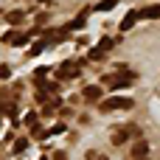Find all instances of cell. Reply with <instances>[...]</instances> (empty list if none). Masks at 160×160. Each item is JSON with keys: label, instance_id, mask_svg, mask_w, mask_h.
Returning a JSON list of instances; mask_svg holds the SVG:
<instances>
[{"label": "cell", "instance_id": "1", "mask_svg": "<svg viewBox=\"0 0 160 160\" xmlns=\"http://www.w3.org/2000/svg\"><path fill=\"white\" fill-rule=\"evenodd\" d=\"M135 82V73H115V76H107L104 79V84L110 87V90H121V87H127V84H132Z\"/></svg>", "mask_w": 160, "mask_h": 160}, {"label": "cell", "instance_id": "2", "mask_svg": "<svg viewBox=\"0 0 160 160\" xmlns=\"http://www.w3.org/2000/svg\"><path fill=\"white\" fill-rule=\"evenodd\" d=\"M129 107H132V98H127V96H112V98L101 101V110H104V112H112V110H129Z\"/></svg>", "mask_w": 160, "mask_h": 160}, {"label": "cell", "instance_id": "3", "mask_svg": "<svg viewBox=\"0 0 160 160\" xmlns=\"http://www.w3.org/2000/svg\"><path fill=\"white\" fill-rule=\"evenodd\" d=\"M82 73V62H76V59H68V62H62L59 65V79H76Z\"/></svg>", "mask_w": 160, "mask_h": 160}, {"label": "cell", "instance_id": "4", "mask_svg": "<svg viewBox=\"0 0 160 160\" xmlns=\"http://www.w3.org/2000/svg\"><path fill=\"white\" fill-rule=\"evenodd\" d=\"M110 48H112V39H110V37H104V39H101V42H98V45H96V48L90 51V59H93V62H98V59H104Z\"/></svg>", "mask_w": 160, "mask_h": 160}, {"label": "cell", "instance_id": "5", "mask_svg": "<svg viewBox=\"0 0 160 160\" xmlns=\"http://www.w3.org/2000/svg\"><path fill=\"white\" fill-rule=\"evenodd\" d=\"M138 20H141V11H129V14L121 20V31H129V28H132Z\"/></svg>", "mask_w": 160, "mask_h": 160}, {"label": "cell", "instance_id": "6", "mask_svg": "<svg viewBox=\"0 0 160 160\" xmlns=\"http://www.w3.org/2000/svg\"><path fill=\"white\" fill-rule=\"evenodd\" d=\"M146 155H149V141L132 143V158H146Z\"/></svg>", "mask_w": 160, "mask_h": 160}, {"label": "cell", "instance_id": "7", "mask_svg": "<svg viewBox=\"0 0 160 160\" xmlns=\"http://www.w3.org/2000/svg\"><path fill=\"white\" fill-rule=\"evenodd\" d=\"M82 96H84L87 101H98V96H101V87H98V84H90V87H84V90H82Z\"/></svg>", "mask_w": 160, "mask_h": 160}, {"label": "cell", "instance_id": "8", "mask_svg": "<svg viewBox=\"0 0 160 160\" xmlns=\"http://www.w3.org/2000/svg\"><path fill=\"white\" fill-rule=\"evenodd\" d=\"M129 132H132V129H115V132H112V143H115V146H124V143L129 141Z\"/></svg>", "mask_w": 160, "mask_h": 160}, {"label": "cell", "instance_id": "9", "mask_svg": "<svg viewBox=\"0 0 160 160\" xmlns=\"http://www.w3.org/2000/svg\"><path fill=\"white\" fill-rule=\"evenodd\" d=\"M141 17H146V20H160V6H149V8H143Z\"/></svg>", "mask_w": 160, "mask_h": 160}, {"label": "cell", "instance_id": "10", "mask_svg": "<svg viewBox=\"0 0 160 160\" xmlns=\"http://www.w3.org/2000/svg\"><path fill=\"white\" fill-rule=\"evenodd\" d=\"M62 132H65V124H53V127H51V129H45L39 138H51V135H62Z\"/></svg>", "mask_w": 160, "mask_h": 160}, {"label": "cell", "instance_id": "11", "mask_svg": "<svg viewBox=\"0 0 160 160\" xmlns=\"http://www.w3.org/2000/svg\"><path fill=\"white\" fill-rule=\"evenodd\" d=\"M115 6H118V0H101V3L93 6V8H96V11H112Z\"/></svg>", "mask_w": 160, "mask_h": 160}, {"label": "cell", "instance_id": "12", "mask_svg": "<svg viewBox=\"0 0 160 160\" xmlns=\"http://www.w3.org/2000/svg\"><path fill=\"white\" fill-rule=\"evenodd\" d=\"M22 17H25L22 11H8V22H11V25H17V22H22Z\"/></svg>", "mask_w": 160, "mask_h": 160}, {"label": "cell", "instance_id": "13", "mask_svg": "<svg viewBox=\"0 0 160 160\" xmlns=\"http://www.w3.org/2000/svg\"><path fill=\"white\" fill-rule=\"evenodd\" d=\"M65 28H68V31H73V28H84V14H82V17H76L73 22H68Z\"/></svg>", "mask_w": 160, "mask_h": 160}, {"label": "cell", "instance_id": "14", "mask_svg": "<svg viewBox=\"0 0 160 160\" xmlns=\"http://www.w3.org/2000/svg\"><path fill=\"white\" fill-rule=\"evenodd\" d=\"M45 73H48V68H37V73H34V82L39 84V82H45Z\"/></svg>", "mask_w": 160, "mask_h": 160}, {"label": "cell", "instance_id": "15", "mask_svg": "<svg viewBox=\"0 0 160 160\" xmlns=\"http://www.w3.org/2000/svg\"><path fill=\"white\" fill-rule=\"evenodd\" d=\"M25 149H28V141H17L14 143V155H22Z\"/></svg>", "mask_w": 160, "mask_h": 160}, {"label": "cell", "instance_id": "16", "mask_svg": "<svg viewBox=\"0 0 160 160\" xmlns=\"http://www.w3.org/2000/svg\"><path fill=\"white\" fill-rule=\"evenodd\" d=\"M37 121H39L37 112H28V115H25V124H28V127H37Z\"/></svg>", "mask_w": 160, "mask_h": 160}, {"label": "cell", "instance_id": "17", "mask_svg": "<svg viewBox=\"0 0 160 160\" xmlns=\"http://www.w3.org/2000/svg\"><path fill=\"white\" fill-rule=\"evenodd\" d=\"M8 73H11V68L8 65H0V79H8Z\"/></svg>", "mask_w": 160, "mask_h": 160}, {"label": "cell", "instance_id": "18", "mask_svg": "<svg viewBox=\"0 0 160 160\" xmlns=\"http://www.w3.org/2000/svg\"><path fill=\"white\" fill-rule=\"evenodd\" d=\"M87 160H107V155H98V152H90Z\"/></svg>", "mask_w": 160, "mask_h": 160}, {"label": "cell", "instance_id": "19", "mask_svg": "<svg viewBox=\"0 0 160 160\" xmlns=\"http://www.w3.org/2000/svg\"><path fill=\"white\" fill-rule=\"evenodd\" d=\"M53 160H68V155H65V152H56V155H53Z\"/></svg>", "mask_w": 160, "mask_h": 160}, {"label": "cell", "instance_id": "20", "mask_svg": "<svg viewBox=\"0 0 160 160\" xmlns=\"http://www.w3.org/2000/svg\"><path fill=\"white\" fill-rule=\"evenodd\" d=\"M135 160H143V158H135Z\"/></svg>", "mask_w": 160, "mask_h": 160}, {"label": "cell", "instance_id": "21", "mask_svg": "<svg viewBox=\"0 0 160 160\" xmlns=\"http://www.w3.org/2000/svg\"><path fill=\"white\" fill-rule=\"evenodd\" d=\"M42 160H48V158H42Z\"/></svg>", "mask_w": 160, "mask_h": 160}]
</instances>
